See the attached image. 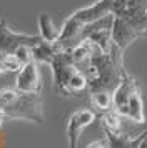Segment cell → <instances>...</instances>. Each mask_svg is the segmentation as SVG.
<instances>
[{
  "instance_id": "obj_24",
  "label": "cell",
  "mask_w": 147,
  "mask_h": 148,
  "mask_svg": "<svg viewBox=\"0 0 147 148\" xmlns=\"http://www.w3.org/2000/svg\"><path fill=\"white\" fill-rule=\"evenodd\" d=\"M5 68H3V63H2V55H0V73H3Z\"/></svg>"
},
{
  "instance_id": "obj_9",
  "label": "cell",
  "mask_w": 147,
  "mask_h": 148,
  "mask_svg": "<svg viewBox=\"0 0 147 148\" xmlns=\"http://www.w3.org/2000/svg\"><path fill=\"white\" fill-rule=\"evenodd\" d=\"M97 52V48L94 47L89 40H82L79 45H75L72 50H69L70 55V60H72L74 67L77 68L79 72H85L87 68L90 67V62H92V55Z\"/></svg>"
},
{
  "instance_id": "obj_16",
  "label": "cell",
  "mask_w": 147,
  "mask_h": 148,
  "mask_svg": "<svg viewBox=\"0 0 147 148\" xmlns=\"http://www.w3.org/2000/svg\"><path fill=\"white\" fill-rule=\"evenodd\" d=\"M89 88V83H87V78L85 75L82 73V72H75V73L70 77V80H69V85H67V92H69V97H75V95L82 93L84 90Z\"/></svg>"
},
{
  "instance_id": "obj_14",
  "label": "cell",
  "mask_w": 147,
  "mask_h": 148,
  "mask_svg": "<svg viewBox=\"0 0 147 148\" xmlns=\"http://www.w3.org/2000/svg\"><path fill=\"white\" fill-rule=\"evenodd\" d=\"M100 123H102V130L109 132V133H115L119 135L122 133V116H120L115 110H109L104 112L100 116Z\"/></svg>"
},
{
  "instance_id": "obj_11",
  "label": "cell",
  "mask_w": 147,
  "mask_h": 148,
  "mask_svg": "<svg viewBox=\"0 0 147 148\" xmlns=\"http://www.w3.org/2000/svg\"><path fill=\"white\" fill-rule=\"evenodd\" d=\"M60 52V48L55 45V43H47V42H39L37 45L30 47V53H32V60L40 65V63H45V65H50L53 60V57Z\"/></svg>"
},
{
  "instance_id": "obj_2",
  "label": "cell",
  "mask_w": 147,
  "mask_h": 148,
  "mask_svg": "<svg viewBox=\"0 0 147 148\" xmlns=\"http://www.w3.org/2000/svg\"><path fill=\"white\" fill-rule=\"evenodd\" d=\"M5 120H25L37 125H44V101L40 93H20L12 98V101L3 107Z\"/></svg>"
},
{
  "instance_id": "obj_15",
  "label": "cell",
  "mask_w": 147,
  "mask_h": 148,
  "mask_svg": "<svg viewBox=\"0 0 147 148\" xmlns=\"http://www.w3.org/2000/svg\"><path fill=\"white\" fill-rule=\"evenodd\" d=\"M90 101L99 112H109L112 110V92L99 90V92H90Z\"/></svg>"
},
{
  "instance_id": "obj_19",
  "label": "cell",
  "mask_w": 147,
  "mask_h": 148,
  "mask_svg": "<svg viewBox=\"0 0 147 148\" xmlns=\"http://www.w3.org/2000/svg\"><path fill=\"white\" fill-rule=\"evenodd\" d=\"M15 95H17V90L15 88H2L0 90V107L3 108L5 105H8Z\"/></svg>"
},
{
  "instance_id": "obj_18",
  "label": "cell",
  "mask_w": 147,
  "mask_h": 148,
  "mask_svg": "<svg viewBox=\"0 0 147 148\" xmlns=\"http://www.w3.org/2000/svg\"><path fill=\"white\" fill-rule=\"evenodd\" d=\"M15 57L19 58L22 65H27L28 62H32V53H30V47H19L15 50Z\"/></svg>"
},
{
  "instance_id": "obj_7",
  "label": "cell",
  "mask_w": 147,
  "mask_h": 148,
  "mask_svg": "<svg viewBox=\"0 0 147 148\" xmlns=\"http://www.w3.org/2000/svg\"><path fill=\"white\" fill-rule=\"evenodd\" d=\"M139 82L135 77H132L130 73H127L122 77L120 83L117 85V88L112 92V108L122 118H127V103H129V97L132 93L134 87Z\"/></svg>"
},
{
  "instance_id": "obj_21",
  "label": "cell",
  "mask_w": 147,
  "mask_h": 148,
  "mask_svg": "<svg viewBox=\"0 0 147 148\" xmlns=\"http://www.w3.org/2000/svg\"><path fill=\"white\" fill-rule=\"evenodd\" d=\"M87 148H109V145H107L105 138H102V140H95V141H92V143H89Z\"/></svg>"
},
{
  "instance_id": "obj_3",
  "label": "cell",
  "mask_w": 147,
  "mask_h": 148,
  "mask_svg": "<svg viewBox=\"0 0 147 148\" xmlns=\"http://www.w3.org/2000/svg\"><path fill=\"white\" fill-rule=\"evenodd\" d=\"M39 42H42L40 35H28V34H19L10 30L7 18H0V55L15 53L19 47H33Z\"/></svg>"
},
{
  "instance_id": "obj_6",
  "label": "cell",
  "mask_w": 147,
  "mask_h": 148,
  "mask_svg": "<svg viewBox=\"0 0 147 148\" xmlns=\"http://www.w3.org/2000/svg\"><path fill=\"white\" fill-rule=\"evenodd\" d=\"M15 90L20 93H40L42 92V78H40L39 65L35 62H28L17 72Z\"/></svg>"
},
{
  "instance_id": "obj_13",
  "label": "cell",
  "mask_w": 147,
  "mask_h": 148,
  "mask_svg": "<svg viewBox=\"0 0 147 148\" xmlns=\"http://www.w3.org/2000/svg\"><path fill=\"white\" fill-rule=\"evenodd\" d=\"M39 32H40V38L47 43H55L60 34V30L55 27V23H53V20L50 18L49 14L39 15Z\"/></svg>"
},
{
  "instance_id": "obj_4",
  "label": "cell",
  "mask_w": 147,
  "mask_h": 148,
  "mask_svg": "<svg viewBox=\"0 0 147 148\" xmlns=\"http://www.w3.org/2000/svg\"><path fill=\"white\" fill-rule=\"evenodd\" d=\"M50 67H52L53 88H55L60 95L69 97L67 85H69L70 77L77 72V68L74 67L72 60H70V55H69V52H67V50H60L59 53L53 57Z\"/></svg>"
},
{
  "instance_id": "obj_5",
  "label": "cell",
  "mask_w": 147,
  "mask_h": 148,
  "mask_svg": "<svg viewBox=\"0 0 147 148\" xmlns=\"http://www.w3.org/2000/svg\"><path fill=\"white\" fill-rule=\"evenodd\" d=\"M95 118H97V115L94 113L92 110H89V108L77 110V112H74L69 116V120H67V130H65L69 148H77L82 132L89 125H92L94 121H95Z\"/></svg>"
},
{
  "instance_id": "obj_8",
  "label": "cell",
  "mask_w": 147,
  "mask_h": 148,
  "mask_svg": "<svg viewBox=\"0 0 147 148\" xmlns=\"http://www.w3.org/2000/svg\"><path fill=\"white\" fill-rule=\"evenodd\" d=\"M137 38H140L137 30L130 23H127L124 18L114 15V20H112V43L117 48H120L122 52H126V48L130 47Z\"/></svg>"
},
{
  "instance_id": "obj_22",
  "label": "cell",
  "mask_w": 147,
  "mask_h": 148,
  "mask_svg": "<svg viewBox=\"0 0 147 148\" xmlns=\"http://www.w3.org/2000/svg\"><path fill=\"white\" fill-rule=\"evenodd\" d=\"M139 148H147V130H146V135H144V138H142V141H140Z\"/></svg>"
},
{
  "instance_id": "obj_10",
  "label": "cell",
  "mask_w": 147,
  "mask_h": 148,
  "mask_svg": "<svg viewBox=\"0 0 147 148\" xmlns=\"http://www.w3.org/2000/svg\"><path fill=\"white\" fill-rule=\"evenodd\" d=\"M127 118L135 121V123H146V112H144V98L140 93V85L137 83L134 87L132 93L129 97L127 103Z\"/></svg>"
},
{
  "instance_id": "obj_20",
  "label": "cell",
  "mask_w": 147,
  "mask_h": 148,
  "mask_svg": "<svg viewBox=\"0 0 147 148\" xmlns=\"http://www.w3.org/2000/svg\"><path fill=\"white\" fill-rule=\"evenodd\" d=\"M135 30H137V34H139L140 37H146L147 35V10H146V14H144V17L140 18V22L137 23Z\"/></svg>"
},
{
  "instance_id": "obj_12",
  "label": "cell",
  "mask_w": 147,
  "mask_h": 148,
  "mask_svg": "<svg viewBox=\"0 0 147 148\" xmlns=\"http://www.w3.org/2000/svg\"><path fill=\"white\" fill-rule=\"evenodd\" d=\"M105 133V138L107 140V145H109V148H139L140 141H142V138H144V135H146V132H142L140 135H137L135 138H132V136H127V135L124 133H109V132H104Z\"/></svg>"
},
{
  "instance_id": "obj_23",
  "label": "cell",
  "mask_w": 147,
  "mask_h": 148,
  "mask_svg": "<svg viewBox=\"0 0 147 148\" xmlns=\"http://www.w3.org/2000/svg\"><path fill=\"white\" fill-rule=\"evenodd\" d=\"M3 121H5V113H3V108L0 107V127H2Z\"/></svg>"
},
{
  "instance_id": "obj_17",
  "label": "cell",
  "mask_w": 147,
  "mask_h": 148,
  "mask_svg": "<svg viewBox=\"0 0 147 148\" xmlns=\"http://www.w3.org/2000/svg\"><path fill=\"white\" fill-rule=\"evenodd\" d=\"M2 63H3V68L5 72H19L20 68L24 67L19 62V58L15 57V53H7L2 55Z\"/></svg>"
},
{
  "instance_id": "obj_1",
  "label": "cell",
  "mask_w": 147,
  "mask_h": 148,
  "mask_svg": "<svg viewBox=\"0 0 147 148\" xmlns=\"http://www.w3.org/2000/svg\"><path fill=\"white\" fill-rule=\"evenodd\" d=\"M89 83V92H114L126 75L124 52L112 43L109 53H100L99 50L92 55L90 67L84 72Z\"/></svg>"
}]
</instances>
